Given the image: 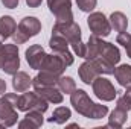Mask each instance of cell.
Segmentation results:
<instances>
[{
  "label": "cell",
  "mask_w": 131,
  "mask_h": 129,
  "mask_svg": "<svg viewBox=\"0 0 131 129\" xmlns=\"http://www.w3.org/2000/svg\"><path fill=\"white\" fill-rule=\"evenodd\" d=\"M70 117H72L70 108H67V106H58L53 111L52 117H49V122L50 123H57V125H64Z\"/></svg>",
  "instance_id": "23"
},
{
  "label": "cell",
  "mask_w": 131,
  "mask_h": 129,
  "mask_svg": "<svg viewBox=\"0 0 131 129\" xmlns=\"http://www.w3.org/2000/svg\"><path fill=\"white\" fill-rule=\"evenodd\" d=\"M44 119H43V112L40 111H28L25 119L18 123V128L25 129V128H29V129H37L43 125Z\"/></svg>",
  "instance_id": "16"
},
{
  "label": "cell",
  "mask_w": 131,
  "mask_h": 129,
  "mask_svg": "<svg viewBox=\"0 0 131 129\" xmlns=\"http://www.w3.org/2000/svg\"><path fill=\"white\" fill-rule=\"evenodd\" d=\"M3 49H5V44H2V41H0V70L3 65Z\"/></svg>",
  "instance_id": "32"
},
{
  "label": "cell",
  "mask_w": 131,
  "mask_h": 129,
  "mask_svg": "<svg viewBox=\"0 0 131 129\" xmlns=\"http://www.w3.org/2000/svg\"><path fill=\"white\" fill-rule=\"evenodd\" d=\"M40 32H41V21L37 17H25L17 24V29L12 33L11 38H12V41L15 44H23L29 38L38 35Z\"/></svg>",
  "instance_id": "4"
},
{
  "label": "cell",
  "mask_w": 131,
  "mask_h": 129,
  "mask_svg": "<svg viewBox=\"0 0 131 129\" xmlns=\"http://www.w3.org/2000/svg\"><path fill=\"white\" fill-rule=\"evenodd\" d=\"M41 2H43V0H26V5H28L29 8H38V6L41 5Z\"/></svg>",
  "instance_id": "30"
},
{
  "label": "cell",
  "mask_w": 131,
  "mask_h": 129,
  "mask_svg": "<svg viewBox=\"0 0 131 129\" xmlns=\"http://www.w3.org/2000/svg\"><path fill=\"white\" fill-rule=\"evenodd\" d=\"M6 93V82L3 79H0V96Z\"/></svg>",
  "instance_id": "31"
},
{
  "label": "cell",
  "mask_w": 131,
  "mask_h": 129,
  "mask_svg": "<svg viewBox=\"0 0 131 129\" xmlns=\"http://www.w3.org/2000/svg\"><path fill=\"white\" fill-rule=\"evenodd\" d=\"M58 79H60L58 74L46 71V70H41L32 79V87H34V90L40 88V87H53V85H57Z\"/></svg>",
  "instance_id": "14"
},
{
  "label": "cell",
  "mask_w": 131,
  "mask_h": 129,
  "mask_svg": "<svg viewBox=\"0 0 131 129\" xmlns=\"http://www.w3.org/2000/svg\"><path fill=\"white\" fill-rule=\"evenodd\" d=\"M69 46H70V44H69V41L66 40V36H63L61 33L55 32V31H52V36H50V40H49V47L52 49L53 53L69 50Z\"/></svg>",
  "instance_id": "21"
},
{
  "label": "cell",
  "mask_w": 131,
  "mask_h": 129,
  "mask_svg": "<svg viewBox=\"0 0 131 129\" xmlns=\"http://www.w3.org/2000/svg\"><path fill=\"white\" fill-rule=\"evenodd\" d=\"M49 102L41 97L37 91L34 93H23L21 96H18V103H17V109L18 111H23V112H28V111H40V112H46L49 105Z\"/></svg>",
  "instance_id": "5"
},
{
  "label": "cell",
  "mask_w": 131,
  "mask_h": 129,
  "mask_svg": "<svg viewBox=\"0 0 131 129\" xmlns=\"http://www.w3.org/2000/svg\"><path fill=\"white\" fill-rule=\"evenodd\" d=\"M87 24H89V29L92 31V33L96 36H101V38L108 36L111 32L110 20L102 12H92L87 18Z\"/></svg>",
  "instance_id": "8"
},
{
  "label": "cell",
  "mask_w": 131,
  "mask_h": 129,
  "mask_svg": "<svg viewBox=\"0 0 131 129\" xmlns=\"http://www.w3.org/2000/svg\"><path fill=\"white\" fill-rule=\"evenodd\" d=\"M34 91H37L41 97H44L47 102L50 103H61L63 102V93L60 91V88L57 85L53 87H40V88H35Z\"/></svg>",
  "instance_id": "17"
},
{
  "label": "cell",
  "mask_w": 131,
  "mask_h": 129,
  "mask_svg": "<svg viewBox=\"0 0 131 129\" xmlns=\"http://www.w3.org/2000/svg\"><path fill=\"white\" fill-rule=\"evenodd\" d=\"M98 56H104L105 59H108L111 64H117L119 61H121V52H119V49L114 46V44H111V43H108V41H104L102 38H99V53Z\"/></svg>",
  "instance_id": "12"
},
{
  "label": "cell",
  "mask_w": 131,
  "mask_h": 129,
  "mask_svg": "<svg viewBox=\"0 0 131 129\" xmlns=\"http://www.w3.org/2000/svg\"><path fill=\"white\" fill-rule=\"evenodd\" d=\"M17 29V23L11 15H3L0 17V41L3 43L5 40L11 38L12 33Z\"/></svg>",
  "instance_id": "18"
},
{
  "label": "cell",
  "mask_w": 131,
  "mask_h": 129,
  "mask_svg": "<svg viewBox=\"0 0 131 129\" xmlns=\"http://www.w3.org/2000/svg\"><path fill=\"white\" fill-rule=\"evenodd\" d=\"M90 61H93V64L96 67V70L99 71V74H113L114 73V64H111L104 56H96V58H93Z\"/></svg>",
  "instance_id": "24"
},
{
  "label": "cell",
  "mask_w": 131,
  "mask_h": 129,
  "mask_svg": "<svg viewBox=\"0 0 131 129\" xmlns=\"http://www.w3.org/2000/svg\"><path fill=\"white\" fill-rule=\"evenodd\" d=\"M70 103H72L73 109L78 114H81V115H84L87 119L99 120V119H102V117H105L108 114L107 105L95 103L84 90H75L70 94Z\"/></svg>",
  "instance_id": "1"
},
{
  "label": "cell",
  "mask_w": 131,
  "mask_h": 129,
  "mask_svg": "<svg viewBox=\"0 0 131 129\" xmlns=\"http://www.w3.org/2000/svg\"><path fill=\"white\" fill-rule=\"evenodd\" d=\"M116 43L117 44H121L124 49H125V52H127V55L131 58V33L128 32H119V35L116 36Z\"/></svg>",
  "instance_id": "26"
},
{
  "label": "cell",
  "mask_w": 131,
  "mask_h": 129,
  "mask_svg": "<svg viewBox=\"0 0 131 129\" xmlns=\"http://www.w3.org/2000/svg\"><path fill=\"white\" fill-rule=\"evenodd\" d=\"M78 74H79V79H81L84 84L90 85V84H92V82L99 76V71L96 70V67H95V64H93V61L85 59L82 64L79 65V68H78Z\"/></svg>",
  "instance_id": "13"
},
{
  "label": "cell",
  "mask_w": 131,
  "mask_h": 129,
  "mask_svg": "<svg viewBox=\"0 0 131 129\" xmlns=\"http://www.w3.org/2000/svg\"><path fill=\"white\" fill-rule=\"evenodd\" d=\"M17 103L18 96L14 93H5L0 97V123H3L5 128H11L17 123Z\"/></svg>",
  "instance_id": "3"
},
{
  "label": "cell",
  "mask_w": 131,
  "mask_h": 129,
  "mask_svg": "<svg viewBox=\"0 0 131 129\" xmlns=\"http://www.w3.org/2000/svg\"><path fill=\"white\" fill-rule=\"evenodd\" d=\"M66 68H67L66 62L57 53L52 52L50 55H46V58H44V61H43L40 70H46V71H50V73H55V74L61 76L66 71Z\"/></svg>",
  "instance_id": "11"
},
{
  "label": "cell",
  "mask_w": 131,
  "mask_h": 129,
  "mask_svg": "<svg viewBox=\"0 0 131 129\" xmlns=\"http://www.w3.org/2000/svg\"><path fill=\"white\" fill-rule=\"evenodd\" d=\"M47 8L55 15V23L73 21L72 0H47Z\"/></svg>",
  "instance_id": "6"
},
{
  "label": "cell",
  "mask_w": 131,
  "mask_h": 129,
  "mask_svg": "<svg viewBox=\"0 0 131 129\" xmlns=\"http://www.w3.org/2000/svg\"><path fill=\"white\" fill-rule=\"evenodd\" d=\"M75 2L82 12H92L98 5V0H75Z\"/></svg>",
  "instance_id": "28"
},
{
  "label": "cell",
  "mask_w": 131,
  "mask_h": 129,
  "mask_svg": "<svg viewBox=\"0 0 131 129\" xmlns=\"http://www.w3.org/2000/svg\"><path fill=\"white\" fill-rule=\"evenodd\" d=\"M31 85H32V79L29 78L28 73L17 71L15 74H12V88L15 93H25L29 90Z\"/></svg>",
  "instance_id": "15"
},
{
  "label": "cell",
  "mask_w": 131,
  "mask_h": 129,
  "mask_svg": "<svg viewBox=\"0 0 131 129\" xmlns=\"http://www.w3.org/2000/svg\"><path fill=\"white\" fill-rule=\"evenodd\" d=\"M108 20H110L111 29H114V31H117V32H124V31H127V28H128V18H127V15H125L124 12H121V11L113 12Z\"/></svg>",
  "instance_id": "22"
},
{
  "label": "cell",
  "mask_w": 131,
  "mask_h": 129,
  "mask_svg": "<svg viewBox=\"0 0 131 129\" xmlns=\"http://www.w3.org/2000/svg\"><path fill=\"white\" fill-rule=\"evenodd\" d=\"M2 5L8 9H14L18 6V0H2Z\"/></svg>",
  "instance_id": "29"
},
{
  "label": "cell",
  "mask_w": 131,
  "mask_h": 129,
  "mask_svg": "<svg viewBox=\"0 0 131 129\" xmlns=\"http://www.w3.org/2000/svg\"><path fill=\"white\" fill-rule=\"evenodd\" d=\"M127 119H128V111H125V109H122V108L116 106V108L110 112V117H108V125H107V126L114 128V129L122 128V126L125 125Z\"/></svg>",
  "instance_id": "19"
},
{
  "label": "cell",
  "mask_w": 131,
  "mask_h": 129,
  "mask_svg": "<svg viewBox=\"0 0 131 129\" xmlns=\"http://www.w3.org/2000/svg\"><path fill=\"white\" fill-rule=\"evenodd\" d=\"M57 87L60 88L61 93H66V94H72L76 90V84H75L73 78H70V76H60Z\"/></svg>",
  "instance_id": "25"
},
{
  "label": "cell",
  "mask_w": 131,
  "mask_h": 129,
  "mask_svg": "<svg viewBox=\"0 0 131 129\" xmlns=\"http://www.w3.org/2000/svg\"><path fill=\"white\" fill-rule=\"evenodd\" d=\"M114 78L121 87H130L131 85V65L122 64L119 67H114Z\"/></svg>",
  "instance_id": "20"
},
{
  "label": "cell",
  "mask_w": 131,
  "mask_h": 129,
  "mask_svg": "<svg viewBox=\"0 0 131 129\" xmlns=\"http://www.w3.org/2000/svg\"><path fill=\"white\" fill-rule=\"evenodd\" d=\"M92 88H93L95 96L101 100H104V102H111L117 96V91L113 87V84L107 78H102L101 74L92 82Z\"/></svg>",
  "instance_id": "9"
},
{
  "label": "cell",
  "mask_w": 131,
  "mask_h": 129,
  "mask_svg": "<svg viewBox=\"0 0 131 129\" xmlns=\"http://www.w3.org/2000/svg\"><path fill=\"white\" fill-rule=\"evenodd\" d=\"M20 68V58H18V47L17 44H5L3 49V65L2 70L6 74H15Z\"/></svg>",
  "instance_id": "7"
},
{
  "label": "cell",
  "mask_w": 131,
  "mask_h": 129,
  "mask_svg": "<svg viewBox=\"0 0 131 129\" xmlns=\"http://www.w3.org/2000/svg\"><path fill=\"white\" fill-rule=\"evenodd\" d=\"M55 32L61 33L63 36H66V40L69 41L72 50L75 52V55H78L79 58H84L85 55V44L82 43L81 38V28L78 23L70 21V23H55L53 29Z\"/></svg>",
  "instance_id": "2"
},
{
  "label": "cell",
  "mask_w": 131,
  "mask_h": 129,
  "mask_svg": "<svg viewBox=\"0 0 131 129\" xmlns=\"http://www.w3.org/2000/svg\"><path fill=\"white\" fill-rule=\"evenodd\" d=\"M46 55H47V53L44 52V49H43L40 44H32V46H29V49H26V52H25L26 61H28L29 67L34 68V70H40V68H41V64H43Z\"/></svg>",
  "instance_id": "10"
},
{
  "label": "cell",
  "mask_w": 131,
  "mask_h": 129,
  "mask_svg": "<svg viewBox=\"0 0 131 129\" xmlns=\"http://www.w3.org/2000/svg\"><path fill=\"white\" fill-rule=\"evenodd\" d=\"M119 108L125 109V111H131V85L127 87V91L124 93V96H121L117 99V105Z\"/></svg>",
  "instance_id": "27"
}]
</instances>
